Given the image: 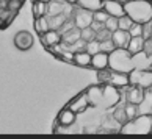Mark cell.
<instances>
[{
	"mask_svg": "<svg viewBox=\"0 0 152 139\" xmlns=\"http://www.w3.org/2000/svg\"><path fill=\"white\" fill-rule=\"evenodd\" d=\"M122 7H124V14H127L133 22L144 24L148 20H152L151 0H129Z\"/></svg>",
	"mask_w": 152,
	"mask_h": 139,
	"instance_id": "6da1fadb",
	"label": "cell"
},
{
	"mask_svg": "<svg viewBox=\"0 0 152 139\" xmlns=\"http://www.w3.org/2000/svg\"><path fill=\"white\" fill-rule=\"evenodd\" d=\"M108 69L129 74V72L133 69L132 53L129 52L127 49H118V47H115L108 53Z\"/></svg>",
	"mask_w": 152,
	"mask_h": 139,
	"instance_id": "7a4b0ae2",
	"label": "cell"
},
{
	"mask_svg": "<svg viewBox=\"0 0 152 139\" xmlns=\"http://www.w3.org/2000/svg\"><path fill=\"white\" fill-rule=\"evenodd\" d=\"M152 128V114H140L121 125V135H149Z\"/></svg>",
	"mask_w": 152,
	"mask_h": 139,
	"instance_id": "3957f363",
	"label": "cell"
},
{
	"mask_svg": "<svg viewBox=\"0 0 152 139\" xmlns=\"http://www.w3.org/2000/svg\"><path fill=\"white\" fill-rule=\"evenodd\" d=\"M127 75H129V85L141 86V88H144V89L152 86V70L132 69Z\"/></svg>",
	"mask_w": 152,
	"mask_h": 139,
	"instance_id": "277c9868",
	"label": "cell"
},
{
	"mask_svg": "<svg viewBox=\"0 0 152 139\" xmlns=\"http://www.w3.org/2000/svg\"><path fill=\"white\" fill-rule=\"evenodd\" d=\"M89 106H91V105H89V98H88V96H86L85 91H83L82 94H78V96H75V97L69 102V105H67V108L72 109L75 114L86 111Z\"/></svg>",
	"mask_w": 152,
	"mask_h": 139,
	"instance_id": "5b68a950",
	"label": "cell"
},
{
	"mask_svg": "<svg viewBox=\"0 0 152 139\" xmlns=\"http://www.w3.org/2000/svg\"><path fill=\"white\" fill-rule=\"evenodd\" d=\"M124 89H126V92H124V96H126V102H129V103L138 105L143 100V97H144V88H141V86L127 85Z\"/></svg>",
	"mask_w": 152,
	"mask_h": 139,
	"instance_id": "8992f818",
	"label": "cell"
},
{
	"mask_svg": "<svg viewBox=\"0 0 152 139\" xmlns=\"http://www.w3.org/2000/svg\"><path fill=\"white\" fill-rule=\"evenodd\" d=\"M14 46L18 47L19 50L25 52V50H30L33 47V36L31 33L22 30V31H18L14 36Z\"/></svg>",
	"mask_w": 152,
	"mask_h": 139,
	"instance_id": "52a82bcc",
	"label": "cell"
},
{
	"mask_svg": "<svg viewBox=\"0 0 152 139\" xmlns=\"http://www.w3.org/2000/svg\"><path fill=\"white\" fill-rule=\"evenodd\" d=\"M91 22H93V11L78 8V11L75 13V17H74V25L77 28L80 30V28H85V27H89Z\"/></svg>",
	"mask_w": 152,
	"mask_h": 139,
	"instance_id": "ba28073f",
	"label": "cell"
},
{
	"mask_svg": "<svg viewBox=\"0 0 152 139\" xmlns=\"http://www.w3.org/2000/svg\"><path fill=\"white\" fill-rule=\"evenodd\" d=\"M132 61H133V69L152 70V56L146 55L144 52H138L132 55Z\"/></svg>",
	"mask_w": 152,
	"mask_h": 139,
	"instance_id": "9c48e42d",
	"label": "cell"
},
{
	"mask_svg": "<svg viewBox=\"0 0 152 139\" xmlns=\"http://www.w3.org/2000/svg\"><path fill=\"white\" fill-rule=\"evenodd\" d=\"M137 111H138V116L140 114H152V86L144 89V97L137 105Z\"/></svg>",
	"mask_w": 152,
	"mask_h": 139,
	"instance_id": "30bf717a",
	"label": "cell"
},
{
	"mask_svg": "<svg viewBox=\"0 0 152 139\" xmlns=\"http://www.w3.org/2000/svg\"><path fill=\"white\" fill-rule=\"evenodd\" d=\"M110 39H111V42L115 44V47H118V49H126L129 39H130V35H129L127 30L118 28V30H115V31H111Z\"/></svg>",
	"mask_w": 152,
	"mask_h": 139,
	"instance_id": "8fae6325",
	"label": "cell"
},
{
	"mask_svg": "<svg viewBox=\"0 0 152 139\" xmlns=\"http://www.w3.org/2000/svg\"><path fill=\"white\" fill-rule=\"evenodd\" d=\"M108 85L116 86V88H126L129 85V75L126 72H118V70H111L110 69V75H108Z\"/></svg>",
	"mask_w": 152,
	"mask_h": 139,
	"instance_id": "7c38bea8",
	"label": "cell"
},
{
	"mask_svg": "<svg viewBox=\"0 0 152 139\" xmlns=\"http://www.w3.org/2000/svg\"><path fill=\"white\" fill-rule=\"evenodd\" d=\"M102 8L113 17H121L124 14V7L118 0H102Z\"/></svg>",
	"mask_w": 152,
	"mask_h": 139,
	"instance_id": "4fadbf2b",
	"label": "cell"
},
{
	"mask_svg": "<svg viewBox=\"0 0 152 139\" xmlns=\"http://www.w3.org/2000/svg\"><path fill=\"white\" fill-rule=\"evenodd\" d=\"M89 67H93L96 70L108 67V53L99 50V52H96L94 55H91V64H89Z\"/></svg>",
	"mask_w": 152,
	"mask_h": 139,
	"instance_id": "5bb4252c",
	"label": "cell"
},
{
	"mask_svg": "<svg viewBox=\"0 0 152 139\" xmlns=\"http://www.w3.org/2000/svg\"><path fill=\"white\" fill-rule=\"evenodd\" d=\"M39 36H41V42H42L44 47H46V46H57V44H61V35H60L58 30L49 28L46 33H42V35H39Z\"/></svg>",
	"mask_w": 152,
	"mask_h": 139,
	"instance_id": "9a60e30c",
	"label": "cell"
},
{
	"mask_svg": "<svg viewBox=\"0 0 152 139\" xmlns=\"http://www.w3.org/2000/svg\"><path fill=\"white\" fill-rule=\"evenodd\" d=\"M72 64H75L77 67H89V64H91V55L86 50L72 52Z\"/></svg>",
	"mask_w": 152,
	"mask_h": 139,
	"instance_id": "2e32d148",
	"label": "cell"
},
{
	"mask_svg": "<svg viewBox=\"0 0 152 139\" xmlns=\"http://www.w3.org/2000/svg\"><path fill=\"white\" fill-rule=\"evenodd\" d=\"M75 119H77V114L74 111L69 109V108H64V109H61L57 116V124H60L61 127H69L75 122Z\"/></svg>",
	"mask_w": 152,
	"mask_h": 139,
	"instance_id": "e0dca14e",
	"label": "cell"
},
{
	"mask_svg": "<svg viewBox=\"0 0 152 139\" xmlns=\"http://www.w3.org/2000/svg\"><path fill=\"white\" fill-rule=\"evenodd\" d=\"M66 5L63 0H52L49 5L46 3V16H55L60 13H64Z\"/></svg>",
	"mask_w": 152,
	"mask_h": 139,
	"instance_id": "ac0fdd59",
	"label": "cell"
},
{
	"mask_svg": "<svg viewBox=\"0 0 152 139\" xmlns=\"http://www.w3.org/2000/svg\"><path fill=\"white\" fill-rule=\"evenodd\" d=\"M143 42H144V39H143L141 36H132L130 39H129L126 49L132 55H135V53H138V52H143Z\"/></svg>",
	"mask_w": 152,
	"mask_h": 139,
	"instance_id": "d6986e66",
	"label": "cell"
},
{
	"mask_svg": "<svg viewBox=\"0 0 152 139\" xmlns=\"http://www.w3.org/2000/svg\"><path fill=\"white\" fill-rule=\"evenodd\" d=\"M75 5H78V8L88 11H96L102 8V0H75Z\"/></svg>",
	"mask_w": 152,
	"mask_h": 139,
	"instance_id": "ffe728a7",
	"label": "cell"
},
{
	"mask_svg": "<svg viewBox=\"0 0 152 139\" xmlns=\"http://www.w3.org/2000/svg\"><path fill=\"white\" fill-rule=\"evenodd\" d=\"M47 19H49V28H52V30H58L61 25L66 22V14L64 13H60V14H55V16H47Z\"/></svg>",
	"mask_w": 152,
	"mask_h": 139,
	"instance_id": "44dd1931",
	"label": "cell"
},
{
	"mask_svg": "<svg viewBox=\"0 0 152 139\" xmlns=\"http://www.w3.org/2000/svg\"><path fill=\"white\" fill-rule=\"evenodd\" d=\"M35 30L38 35H42L49 30V19L47 16H39V17H35Z\"/></svg>",
	"mask_w": 152,
	"mask_h": 139,
	"instance_id": "7402d4cb",
	"label": "cell"
},
{
	"mask_svg": "<svg viewBox=\"0 0 152 139\" xmlns=\"http://www.w3.org/2000/svg\"><path fill=\"white\" fill-rule=\"evenodd\" d=\"M113 119H115L119 125L126 124V122H127V116H126V113H124V106H121V105H116L115 111H113Z\"/></svg>",
	"mask_w": 152,
	"mask_h": 139,
	"instance_id": "603a6c76",
	"label": "cell"
},
{
	"mask_svg": "<svg viewBox=\"0 0 152 139\" xmlns=\"http://www.w3.org/2000/svg\"><path fill=\"white\" fill-rule=\"evenodd\" d=\"M80 39H83L85 42H89L96 39V31L91 27H85V28H80Z\"/></svg>",
	"mask_w": 152,
	"mask_h": 139,
	"instance_id": "cb8c5ba5",
	"label": "cell"
},
{
	"mask_svg": "<svg viewBox=\"0 0 152 139\" xmlns=\"http://www.w3.org/2000/svg\"><path fill=\"white\" fill-rule=\"evenodd\" d=\"M124 113H126V116H127V120H130V119H133V117H137V116H138L137 105L126 102V103H124Z\"/></svg>",
	"mask_w": 152,
	"mask_h": 139,
	"instance_id": "d4e9b609",
	"label": "cell"
},
{
	"mask_svg": "<svg viewBox=\"0 0 152 139\" xmlns=\"http://www.w3.org/2000/svg\"><path fill=\"white\" fill-rule=\"evenodd\" d=\"M33 16L35 17H39V16H44L46 14V3L41 2V0H38V2H33Z\"/></svg>",
	"mask_w": 152,
	"mask_h": 139,
	"instance_id": "484cf974",
	"label": "cell"
},
{
	"mask_svg": "<svg viewBox=\"0 0 152 139\" xmlns=\"http://www.w3.org/2000/svg\"><path fill=\"white\" fill-rule=\"evenodd\" d=\"M110 17V14L107 13V11L104 8H99V9H96L93 11V20L96 22H100V24H104V22Z\"/></svg>",
	"mask_w": 152,
	"mask_h": 139,
	"instance_id": "4316f807",
	"label": "cell"
},
{
	"mask_svg": "<svg viewBox=\"0 0 152 139\" xmlns=\"http://www.w3.org/2000/svg\"><path fill=\"white\" fill-rule=\"evenodd\" d=\"M132 19L129 17L127 14H122L121 17H118V28H121V30H129V27L132 25Z\"/></svg>",
	"mask_w": 152,
	"mask_h": 139,
	"instance_id": "83f0119b",
	"label": "cell"
},
{
	"mask_svg": "<svg viewBox=\"0 0 152 139\" xmlns=\"http://www.w3.org/2000/svg\"><path fill=\"white\" fill-rule=\"evenodd\" d=\"M104 28H105V30H108L110 33H111V31H115V30H118V17H113V16H110V17L104 22Z\"/></svg>",
	"mask_w": 152,
	"mask_h": 139,
	"instance_id": "f1b7e54d",
	"label": "cell"
},
{
	"mask_svg": "<svg viewBox=\"0 0 152 139\" xmlns=\"http://www.w3.org/2000/svg\"><path fill=\"white\" fill-rule=\"evenodd\" d=\"M141 38H143V39H149V38H152V20H148V22H144V24H143Z\"/></svg>",
	"mask_w": 152,
	"mask_h": 139,
	"instance_id": "f546056e",
	"label": "cell"
},
{
	"mask_svg": "<svg viewBox=\"0 0 152 139\" xmlns=\"http://www.w3.org/2000/svg\"><path fill=\"white\" fill-rule=\"evenodd\" d=\"M55 58L64 61V63H71L72 64V52L71 50H60V52L55 55Z\"/></svg>",
	"mask_w": 152,
	"mask_h": 139,
	"instance_id": "4dcf8cb0",
	"label": "cell"
},
{
	"mask_svg": "<svg viewBox=\"0 0 152 139\" xmlns=\"http://www.w3.org/2000/svg\"><path fill=\"white\" fill-rule=\"evenodd\" d=\"M141 28H143V24H138V22H132V25L129 27V35L132 36H141Z\"/></svg>",
	"mask_w": 152,
	"mask_h": 139,
	"instance_id": "1f68e13d",
	"label": "cell"
},
{
	"mask_svg": "<svg viewBox=\"0 0 152 139\" xmlns=\"http://www.w3.org/2000/svg\"><path fill=\"white\" fill-rule=\"evenodd\" d=\"M99 47H100V50H102V52L110 53L111 50L115 49V44L111 42L110 38H107V39H104V41H99Z\"/></svg>",
	"mask_w": 152,
	"mask_h": 139,
	"instance_id": "d6a6232c",
	"label": "cell"
},
{
	"mask_svg": "<svg viewBox=\"0 0 152 139\" xmlns=\"http://www.w3.org/2000/svg\"><path fill=\"white\" fill-rule=\"evenodd\" d=\"M85 50H86L89 55H94L96 52H99V50H100V47H99V41H97V39H93V41L86 42Z\"/></svg>",
	"mask_w": 152,
	"mask_h": 139,
	"instance_id": "836d02e7",
	"label": "cell"
},
{
	"mask_svg": "<svg viewBox=\"0 0 152 139\" xmlns=\"http://www.w3.org/2000/svg\"><path fill=\"white\" fill-rule=\"evenodd\" d=\"M108 75H110V69L108 67L97 70V78L100 81V85H107V83H108Z\"/></svg>",
	"mask_w": 152,
	"mask_h": 139,
	"instance_id": "e575fe53",
	"label": "cell"
},
{
	"mask_svg": "<svg viewBox=\"0 0 152 139\" xmlns=\"http://www.w3.org/2000/svg\"><path fill=\"white\" fill-rule=\"evenodd\" d=\"M143 52L146 55H149V56H152V38L144 39V42H143Z\"/></svg>",
	"mask_w": 152,
	"mask_h": 139,
	"instance_id": "d590c367",
	"label": "cell"
},
{
	"mask_svg": "<svg viewBox=\"0 0 152 139\" xmlns=\"http://www.w3.org/2000/svg\"><path fill=\"white\" fill-rule=\"evenodd\" d=\"M24 3V0H10V8L14 9V13L20 8V5Z\"/></svg>",
	"mask_w": 152,
	"mask_h": 139,
	"instance_id": "8d00e7d4",
	"label": "cell"
},
{
	"mask_svg": "<svg viewBox=\"0 0 152 139\" xmlns=\"http://www.w3.org/2000/svg\"><path fill=\"white\" fill-rule=\"evenodd\" d=\"M89 27L97 33V31H100V30H104V24H100V22H96V20H93L91 24H89Z\"/></svg>",
	"mask_w": 152,
	"mask_h": 139,
	"instance_id": "74e56055",
	"label": "cell"
},
{
	"mask_svg": "<svg viewBox=\"0 0 152 139\" xmlns=\"http://www.w3.org/2000/svg\"><path fill=\"white\" fill-rule=\"evenodd\" d=\"M63 2H64V3H72V5H74L75 0H63Z\"/></svg>",
	"mask_w": 152,
	"mask_h": 139,
	"instance_id": "f35d334b",
	"label": "cell"
},
{
	"mask_svg": "<svg viewBox=\"0 0 152 139\" xmlns=\"http://www.w3.org/2000/svg\"><path fill=\"white\" fill-rule=\"evenodd\" d=\"M118 2H119V3H122V5H124V3H126V2H129V0H118Z\"/></svg>",
	"mask_w": 152,
	"mask_h": 139,
	"instance_id": "ab89813d",
	"label": "cell"
},
{
	"mask_svg": "<svg viewBox=\"0 0 152 139\" xmlns=\"http://www.w3.org/2000/svg\"><path fill=\"white\" fill-rule=\"evenodd\" d=\"M31 2H38V0H31Z\"/></svg>",
	"mask_w": 152,
	"mask_h": 139,
	"instance_id": "60d3db41",
	"label": "cell"
}]
</instances>
